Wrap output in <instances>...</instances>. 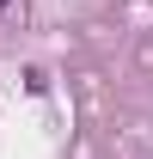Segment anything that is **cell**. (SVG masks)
<instances>
[{"label": "cell", "instance_id": "cell-1", "mask_svg": "<svg viewBox=\"0 0 153 159\" xmlns=\"http://www.w3.org/2000/svg\"><path fill=\"white\" fill-rule=\"evenodd\" d=\"M6 6H12V0H0V12H6Z\"/></svg>", "mask_w": 153, "mask_h": 159}]
</instances>
